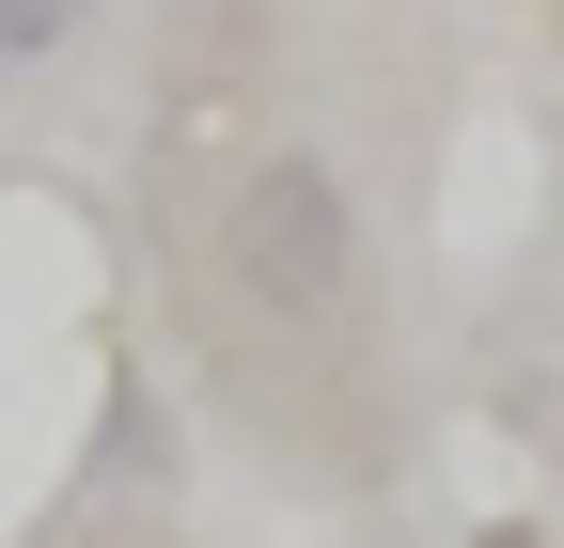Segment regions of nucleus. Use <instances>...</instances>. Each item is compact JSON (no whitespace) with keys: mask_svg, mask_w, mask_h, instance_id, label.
<instances>
[{"mask_svg":"<svg viewBox=\"0 0 564 548\" xmlns=\"http://www.w3.org/2000/svg\"><path fill=\"white\" fill-rule=\"evenodd\" d=\"M220 251H236V283H251L282 329H329L345 298H361V204H345V173H329L314 142H282V157L236 173Z\"/></svg>","mask_w":564,"mask_h":548,"instance_id":"1","label":"nucleus"},{"mask_svg":"<svg viewBox=\"0 0 564 548\" xmlns=\"http://www.w3.org/2000/svg\"><path fill=\"white\" fill-rule=\"evenodd\" d=\"M95 32V0H0V79H32V63H63Z\"/></svg>","mask_w":564,"mask_h":548,"instance_id":"2","label":"nucleus"}]
</instances>
